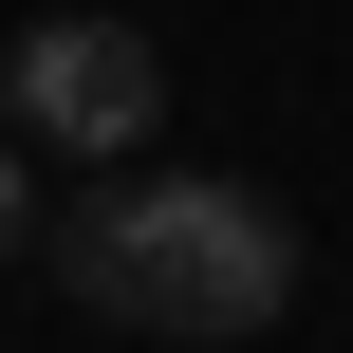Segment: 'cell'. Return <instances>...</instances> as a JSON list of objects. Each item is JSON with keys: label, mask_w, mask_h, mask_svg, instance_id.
Returning <instances> with one entry per match:
<instances>
[{"label": "cell", "mask_w": 353, "mask_h": 353, "mask_svg": "<svg viewBox=\"0 0 353 353\" xmlns=\"http://www.w3.org/2000/svg\"><path fill=\"white\" fill-rule=\"evenodd\" d=\"M56 279L112 335H261L298 316V223L223 168H112L56 205Z\"/></svg>", "instance_id": "1"}, {"label": "cell", "mask_w": 353, "mask_h": 353, "mask_svg": "<svg viewBox=\"0 0 353 353\" xmlns=\"http://www.w3.org/2000/svg\"><path fill=\"white\" fill-rule=\"evenodd\" d=\"M19 223H37V186H19V149H0V242H19Z\"/></svg>", "instance_id": "3"}, {"label": "cell", "mask_w": 353, "mask_h": 353, "mask_svg": "<svg viewBox=\"0 0 353 353\" xmlns=\"http://www.w3.org/2000/svg\"><path fill=\"white\" fill-rule=\"evenodd\" d=\"M0 112H19L56 168H149L168 56H149L130 19H19V37H0Z\"/></svg>", "instance_id": "2"}]
</instances>
